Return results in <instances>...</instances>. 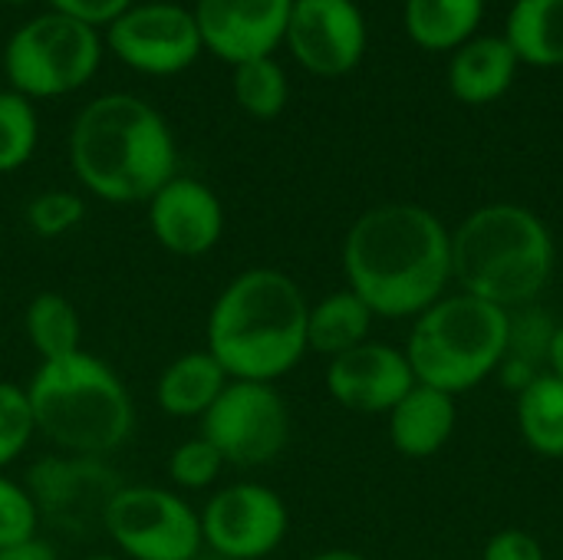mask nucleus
<instances>
[{
    "label": "nucleus",
    "mask_w": 563,
    "mask_h": 560,
    "mask_svg": "<svg viewBox=\"0 0 563 560\" xmlns=\"http://www.w3.org/2000/svg\"><path fill=\"white\" fill-rule=\"evenodd\" d=\"M82 215H86L82 198L76 191H66V188L40 191L26 205V224L40 238H63V234H69L82 221Z\"/></svg>",
    "instance_id": "c756f323"
},
{
    "label": "nucleus",
    "mask_w": 563,
    "mask_h": 560,
    "mask_svg": "<svg viewBox=\"0 0 563 560\" xmlns=\"http://www.w3.org/2000/svg\"><path fill=\"white\" fill-rule=\"evenodd\" d=\"M310 560H369V558H366V554H360V551L333 548V551H320V554H313Z\"/></svg>",
    "instance_id": "c9c22d12"
},
{
    "label": "nucleus",
    "mask_w": 563,
    "mask_h": 560,
    "mask_svg": "<svg viewBox=\"0 0 563 560\" xmlns=\"http://www.w3.org/2000/svg\"><path fill=\"white\" fill-rule=\"evenodd\" d=\"M416 386V373L406 360V353L393 343L366 340L327 366V393L350 413L379 416Z\"/></svg>",
    "instance_id": "2eb2a0df"
},
{
    "label": "nucleus",
    "mask_w": 563,
    "mask_h": 560,
    "mask_svg": "<svg viewBox=\"0 0 563 560\" xmlns=\"http://www.w3.org/2000/svg\"><path fill=\"white\" fill-rule=\"evenodd\" d=\"M343 274L376 317L416 320L452 284V231L422 205H376L343 238Z\"/></svg>",
    "instance_id": "f257e3e1"
},
{
    "label": "nucleus",
    "mask_w": 563,
    "mask_h": 560,
    "mask_svg": "<svg viewBox=\"0 0 563 560\" xmlns=\"http://www.w3.org/2000/svg\"><path fill=\"white\" fill-rule=\"evenodd\" d=\"M40 139L33 102L20 92H0V175L16 172L30 162Z\"/></svg>",
    "instance_id": "bb28decb"
},
{
    "label": "nucleus",
    "mask_w": 563,
    "mask_h": 560,
    "mask_svg": "<svg viewBox=\"0 0 563 560\" xmlns=\"http://www.w3.org/2000/svg\"><path fill=\"white\" fill-rule=\"evenodd\" d=\"M501 36L518 63L563 66V0H515Z\"/></svg>",
    "instance_id": "412c9836"
},
{
    "label": "nucleus",
    "mask_w": 563,
    "mask_h": 560,
    "mask_svg": "<svg viewBox=\"0 0 563 560\" xmlns=\"http://www.w3.org/2000/svg\"><path fill=\"white\" fill-rule=\"evenodd\" d=\"M515 419L525 446L541 459H563V383L554 373L531 380L515 399Z\"/></svg>",
    "instance_id": "5701e85b"
},
{
    "label": "nucleus",
    "mask_w": 563,
    "mask_h": 560,
    "mask_svg": "<svg viewBox=\"0 0 563 560\" xmlns=\"http://www.w3.org/2000/svg\"><path fill=\"white\" fill-rule=\"evenodd\" d=\"M482 560H548L541 541L525 528H505L488 538Z\"/></svg>",
    "instance_id": "2f4dec72"
},
{
    "label": "nucleus",
    "mask_w": 563,
    "mask_h": 560,
    "mask_svg": "<svg viewBox=\"0 0 563 560\" xmlns=\"http://www.w3.org/2000/svg\"><path fill=\"white\" fill-rule=\"evenodd\" d=\"M221 469H224V459L201 436L175 446V452L168 455V479L175 488H185V492H201V488L214 485Z\"/></svg>",
    "instance_id": "c85d7f7f"
},
{
    "label": "nucleus",
    "mask_w": 563,
    "mask_h": 560,
    "mask_svg": "<svg viewBox=\"0 0 563 560\" xmlns=\"http://www.w3.org/2000/svg\"><path fill=\"white\" fill-rule=\"evenodd\" d=\"M554 267V234L525 205H482L452 231V281L462 294L501 310L531 307L551 284Z\"/></svg>",
    "instance_id": "20e7f679"
},
{
    "label": "nucleus",
    "mask_w": 563,
    "mask_h": 560,
    "mask_svg": "<svg viewBox=\"0 0 563 560\" xmlns=\"http://www.w3.org/2000/svg\"><path fill=\"white\" fill-rule=\"evenodd\" d=\"M307 294L290 274L247 267L211 304L208 353L228 380L277 383L307 353Z\"/></svg>",
    "instance_id": "7ed1b4c3"
},
{
    "label": "nucleus",
    "mask_w": 563,
    "mask_h": 560,
    "mask_svg": "<svg viewBox=\"0 0 563 560\" xmlns=\"http://www.w3.org/2000/svg\"><path fill=\"white\" fill-rule=\"evenodd\" d=\"M33 436L36 422L26 389L16 383H0V472L26 452Z\"/></svg>",
    "instance_id": "cd10ccee"
},
{
    "label": "nucleus",
    "mask_w": 563,
    "mask_h": 560,
    "mask_svg": "<svg viewBox=\"0 0 563 560\" xmlns=\"http://www.w3.org/2000/svg\"><path fill=\"white\" fill-rule=\"evenodd\" d=\"M201 439L218 449L224 465L261 469L287 449L290 409L274 383L231 380L201 416Z\"/></svg>",
    "instance_id": "1a4fd4ad"
},
{
    "label": "nucleus",
    "mask_w": 563,
    "mask_h": 560,
    "mask_svg": "<svg viewBox=\"0 0 563 560\" xmlns=\"http://www.w3.org/2000/svg\"><path fill=\"white\" fill-rule=\"evenodd\" d=\"M102 59L99 33L73 17L43 13L23 23L3 50V73L26 99H56L82 89Z\"/></svg>",
    "instance_id": "0eeeda50"
},
{
    "label": "nucleus",
    "mask_w": 563,
    "mask_h": 560,
    "mask_svg": "<svg viewBox=\"0 0 563 560\" xmlns=\"http://www.w3.org/2000/svg\"><path fill=\"white\" fill-rule=\"evenodd\" d=\"M86 560H125V558H106V554H96V558H86Z\"/></svg>",
    "instance_id": "e433bc0d"
},
{
    "label": "nucleus",
    "mask_w": 563,
    "mask_h": 560,
    "mask_svg": "<svg viewBox=\"0 0 563 560\" xmlns=\"http://www.w3.org/2000/svg\"><path fill=\"white\" fill-rule=\"evenodd\" d=\"M228 383L231 380L221 370V363L208 350H195L172 360L162 370L155 383V399L162 413H168L172 419H201Z\"/></svg>",
    "instance_id": "6ab92c4d"
},
{
    "label": "nucleus",
    "mask_w": 563,
    "mask_h": 560,
    "mask_svg": "<svg viewBox=\"0 0 563 560\" xmlns=\"http://www.w3.org/2000/svg\"><path fill=\"white\" fill-rule=\"evenodd\" d=\"M459 426V396L416 383L389 409V442L402 459L422 462L439 455Z\"/></svg>",
    "instance_id": "f3484780"
},
{
    "label": "nucleus",
    "mask_w": 563,
    "mask_h": 560,
    "mask_svg": "<svg viewBox=\"0 0 563 560\" xmlns=\"http://www.w3.org/2000/svg\"><path fill=\"white\" fill-rule=\"evenodd\" d=\"M373 320H376V314L350 287L333 290V294H327L323 300H317L310 307L307 350L333 360V356L366 343L369 330H373Z\"/></svg>",
    "instance_id": "aec40b11"
},
{
    "label": "nucleus",
    "mask_w": 563,
    "mask_h": 560,
    "mask_svg": "<svg viewBox=\"0 0 563 560\" xmlns=\"http://www.w3.org/2000/svg\"><path fill=\"white\" fill-rule=\"evenodd\" d=\"M23 485L40 521L69 538H89L102 528L106 508L125 482L106 459L59 452L33 462Z\"/></svg>",
    "instance_id": "9d476101"
},
{
    "label": "nucleus",
    "mask_w": 563,
    "mask_h": 560,
    "mask_svg": "<svg viewBox=\"0 0 563 560\" xmlns=\"http://www.w3.org/2000/svg\"><path fill=\"white\" fill-rule=\"evenodd\" d=\"M294 0H198L195 20L201 43L238 66L247 59L274 56L287 36Z\"/></svg>",
    "instance_id": "4468645a"
},
{
    "label": "nucleus",
    "mask_w": 563,
    "mask_h": 560,
    "mask_svg": "<svg viewBox=\"0 0 563 560\" xmlns=\"http://www.w3.org/2000/svg\"><path fill=\"white\" fill-rule=\"evenodd\" d=\"M23 327L26 337L33 343V350L40 353V363L46 360H63L79 353L82 347V323H79V310L73 307L69 297L43 290L26 304L23 314Z\"/></svg>",
    "instance_id": "393cba45"
},
{
    "label": "nucleus",
    "mask_w": 563,
    "mask_h": 560,
    "mask_svg": "<svg viewBox=\"0 0 563 560\" xmlns=\"http://www.w3.org/2000/svg\"><path fill=\"white\" fill-rule=\"evenodd\" d=\"M201 541L228 560H261L274 554L290 528L284 498L257 482H238L211 495L201 508Z\"/></svg>",
    "instance_id": "9b49d317"
},
{
    "label": "nucleus",
    "mask_w": 563,
    "mask_h": 560,
    "mask_svg": "<svg viewBox=\"0 0 563 560\" xmlns=\"http://www.w3.org/2000/svg\"><path fill=\"white\" fill-rule=\"evenodd\" d=\"M36 528H40V512H36L26 485L7 479L0 472V548L36 538Z\"/></svg>",
    "instance_id": "7c9ffc66"
},
{
    "label": "nucleus",
    "mask_w": 563,
    "mask_h": 560,
    "mask_svg": "<svg viewBox=\"0 0 563 560\" xmlns=\"http://www.w3.org/2000/svg\"><path fill=\"white\" fill-rule=\"evenodd\" d=\"M145 205L152 238L175 257H201L221 241L224 208L198 178L175 175Z\"/></svg>",
    "instance_id": "dca6fc26"
},
{
    "label": "nucleus",
    "mask_w": 563,
    "mask_h": 560,
    "mask_svg": "<svg viewBox=\"0 0 563 560\" xmlns=\"http://www.w3.org/2000/svg\"><path fill=\"white\" fill-rule=\"evenodd\" d=\"M10 3H26V0H10Z\"/></svg>",
    "instance_id": "4c0bfd02"
},
{
    "label": "nucleus",
    "mask_w": 563,
    "mask_h": 560,
    "mask_svg": "<svg viewBox=\"0 0 563 560\" xmlns=\"http://www.w3.org/2000/svg\"><path fill=\"white\" fill-rule=\"evenodd\" d=\"M511 310L472 294H445L412 320L402 347L416 383L462 396L498 373L508 353Z\"/></svg>",
    "instance_id": "423d86ee"
},
{
    "label": "nucleus",
    "mask_w": 563,
    "mask_h": 560,
    "mask_svg": "<svg viewBox=\"0 0 563 560\" xmlns=\"http://www.w3.org/2000/svg\"><path fill=\"white\" fill-rule=\"evenodd\" d=\"M26 399L36 432L69 455L106 459L122 449L135 429V406L125 383L109 363L86 350L40 363Z\"/></svg>",
    "instance_id": "39448f33"
},
{
    "label": "nucleus",
    "mask_w": 563,
    "mask_h": 560,
    "mask_svg": "<svg viewBox=\"0 0 563 560\" xmlns=\"http://www.w3.org/2000/svg\"><path fill=\"white\" fill-rule=\"evenodd\" d=\"M175 135L165 116L139 96L92 99L69 129V165L79 185L112 205L148 201L175 178Z\"/></svg>",
    "instance_id": "f03ea898"
},
{
    "label": "nucleus",
    "mask_w": 563,
    "mask_h": 560,
    "mask_svg": "<svg viewBox=\"0 0 563 560\" xmlns=\"http://www.w3.org/2000/svg\"><path fill=\"white\" fill-rule=\"evenodd\" d=\"M485 0H406V30L412 43L432 53H455L482 23Z\"/></svg>",
    "instance_id": "4be33fe9"
},
{
    "label": "nucleus",
    "mask_w": 563,
    "mask_h": 560,
    "mask_svg": "<svg viewBox=\"0 0 563 560\" xmlns=\"http://www.w3.org/2000/svg\"><path fill=\"white\" fill-rule=\"evenodd\" d=\"M558 323L531 307L511 310V333H508V353L498 366V376L508 389H515V396L544 373L548 366V350H551V337H554Z\"/></svg>",
    "instance_id": "b1692460"
},
{
    "label": "nucleus",
    "mask_w": 563,
    "mask_h": 560,
    "mask_svg": "<svg viewBox=\"0 0 563 560\" xmlns=\"http://www.w3.org/2000/svg\"><path fill=\"white\" fill-rule=\"evenodd\" d=\"M53 3V10L56 13H63V17H73V20H79V23H86V26H109L112 20H119L129 7H132V0H49Z\"/></svg>",
    "instance_id": "473e14b6"
},
{
    "label": "nucleus",
    "mask_w": 563,
    "mask_h": 560,
    "mask_svg": "<svg viewBox=\"0 0 563 560\" xmlns=\"http://www.w3.org/2000/svg\"><path fill=\"white\" fill-rule=\"evenodd\" d=\"M518 66L505 36H472L452 53L449 89L465 106H488L511 89Z\"/></svg>",
    "instance_id": "a211bd4d"
},
{
    "label": "nucleus",
    "mask_w": 563,
    "mask_h": 560,
    "mask_svg": "<svg viewBox=\"0 0 563 560\" xmlns=\"http://www.w3.org/2000/svg\"><path fill=\"white\" fill-rule=\"evenodd\" d=\"M102 531L125 560H198L201 518L168 488L122 485L106 508Z\"/></svg>",
    "instance_id": "6e6552de"
},
{
    "label": "nucleus",
    "mask_w": 563,
    "mask_h": 560,
    "mask_svg": "<svg viewBox=\"0 0 563 560\" xmlns=\"http://www.w3.org/2000/svg\"><path fill=\"white\" fill-rule=\"evenodd\" d=\"M109 46L125 66L145 76H175L205 50L195 10L178 3L129 7L109 23Z\"/></svg>",
    "instance_id": "f8f14e48"
},
{
    "label": "nucleus",
    "mask_w": 563,
    "mask_h": 560,
    "mask_svg": "<svg viewBox=\"0 0 563 560\" xmlns=\"http://www.w3.org/2000/svg\"><path fill=\"white\" fill-rule=\"evenodd\" d=\"M0 560H56V551L49 541H43L40 535L10 548H0Z\"/></svg>",
    "instance_id": "72a5a7b5"
},
{
    "label": "nucleus",
    "mask_w": 563,
    "mask_h": 560,
    "mask_svg": "<svg viewBox=\"0 0 563 560\" xmlns=\"http://www.w3.org/2000/svg\"><path fill=\"white\" fill-rule=\"evenodd\" d=\"M284 43L307 73L346 76L366 53L363 10L353 0H294Z\"/></svg>",
    "instance_id": "ddd939ff"
},
{
    "label": "nucleus",
    "mask_w": 563,
    "mask_h": 560,
    "mask_svg": "<svg viewBox=\"0 0 563 560\" xmlns=\"http://www.w3.org/2000/svg\"><path fill=\"white\" fill-rule=\"evenodd\" d=\"M548 373H554L563 383V323H558L554 337H551V350H548Z\"/></svg>",
    "instance_id": "f704fd0d"
},
{
    "label": "nucleus",
    "mask_w": 563,
    "mask_h": 560,
    "mask_svg": "<svg viewBox=\"0 0 563 560\" xmlns=\"http://www.w3.org/2000/svg\"><path fill=\"white\" fill-rule=\"evenodd\" d=\"M234 96H238L241 109L254 119L280 116L287 106V96H290V83H287L284 66L274 56L238 63L234 66Z\"/></svg>",
    "instance_id": "a878e982"
}]
</instances>
